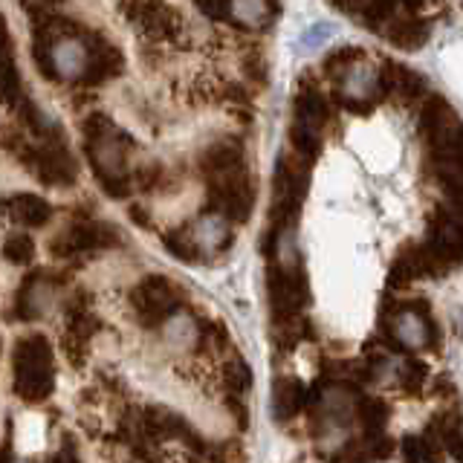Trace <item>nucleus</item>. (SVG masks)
Instances as JSON below:
<instances>
[{
    "mask_svg": "<svg viewBox=\"0 0 463 463\" xmlns=\"http://www.w3.org/2000/svg\"><path fill=\"white\" fill-rule=\"evenodd\" d=\"M429 269L431 267H429L426 252L420 250V246H409V250L394 260V269H391L388 284L391 287H409L411 281H417L420 275H426Z\"/></svg>",
    "mask_w": 463,
    "mask_h": 463,
    "instance_id": "obj_16",
    "label": "nucleus"
},
{
    "mask_svg": "<svg viewBox=\"0 0 463 463\" xmlns=\"http://www.w3.org/2000/svg\"><path fill=\"white\" fill-rule=\"evenodd\" d=\"M18 96H21V79H18V70L12 64V58L6 55L4 61H0V101L12 105Z\"/></svg>",
    "mask_w": 463,
    "mask_h": 463,
    "instance_id": "obj_27",
    "label": "nucleus"
},
{
    "mask_svg": "<svg viewBox=\"0 0 463 463\" xmlns=\"http://www.w3.org/2000/svg\"><path fill=\"white\" fill-rule=\"evenodd\" d=\"M356 52H359V50H336V52H333V55L327 58V61H325V72H330V76H333V72H339V70H345L347 64H354V61H356Z\"/></svg>",
    "mask_w": 463,
    "mask_h": 463,
    "instance_id": "obj_30",
    "label": "nucleus"
},
{
    "mask_svg": "<svg viewBox=\"0 0 463 463\" xmlns=\"http://www.w3.org/2000/svg\"><path fill=\"white\" fill-rule=\"evenodd\" d=\"M434 438L440 440V446L446 449L449 455L460 458V420L455 414L438 417V431H434Z\"/></svg>",
    "mask_w": 463,
    "mask_h": 463,
    "instance_id": "obj_24",
    "label": "nucleus"
},
{
    "mask_svg": "<svg viewBox=\"0 0 463 463\" xmlns=\"http://www.w3.org/2000/svg\"><path fill=\"white\" fill-rule=\"evenodd\" d=\"M411 463H438L434 458H423V460H411Z\"/></svg>",
    "mask_w": 463,
    "mask_h": 463,
    "instance_id": "obj_32",
    "label": "nucleus"
},
{
    "mask_svg": "<svg viewBox=\"0 0 463 463\" xmlns=\"http://www.w3.org/2000/svg\"><path fill=\"white\" fill-rule=\"evenodd\" d=\"M50 284H47V275L43 272H33L29 279L21 284L18 289V301H14V307H18V318H38L43 313V307L50 304Z\"/></svg>",
    "mask_w": 463,
    "mask_h": 463,
    "instance_id": "obj_13",
    "label": "nucleus"
},
{
    "mask_svg": "<svg viewBox=\"0 0 463 463\" xmlns=\"http://www.w3.org/2000/svg\"><path fill=\"white\" fill-rule=\"evenodd\" d=\"M21 159L38 174L41 183L47 185H72L76 183V159L67 151L61 139L43 142V145H24Z\"/></svg>",
    "mask_w": 463,
    "mask_h": 463,
    "instance_id": "obj_7",
    "label": "nucleus"
},
{
    "mask_svg": "<svg viewBox=\"0 0 463 463\" xmlns=\"http://www.w3.org/2000/svg\"><path fill=\"white\" fill-rule=\"evenodd\" d=\"M267 287H269L272 313L281 322H293V318L301 316L304 304H307V279H304V272L296 264L272 267L267 275Z\"/></svg>",
    "mask_w": 463,
    "mask_h": 463,
    "instance_id": "obj_6",
    "label": "nucleus"
},
{
    "mask_svg": "<svg viewBox=\"0 0 463 463\" xmlns=\"http://www.w3.org/2000/svg\"><path fill=\"white\" fill-rule=\"evenodd\" d=\"M232 14L246 26H260L269 21V9L264 0H232Z\"/></svg>",
    "mask_w": 463,
    "mask_h": 463,
    "instance_id": "obj_23",
    "label": "nucleus"
},
{
    "mask_svg": "<svg viewBox=\"0 0 463 463\" xmlns=\"http://www.w3.org/2000/svg\"><path fill=\"white\" fill-rule=\"evenodd\" d=\"M272 402H275V417L289 420L304 409V402H307V391H304V385L298 380H279L275 383Z\"/></svg>",
    "mask_w": 463,
    "mask_h": 463,
    "instance_id": "obj_18",
    "label": "nucleus"
},
{
    "mask_svg": "<svg viewBox=\"0 0 463 463\" xmlns=\"http://www.w3.org/2000/svg\"><path fill=\"white\" fill-rule=\"evenodd\" d=\"M50 61H52V72L55 76H81L84 67H87V47L81 41H58L52 52H50Z\"/></svg>",
    "mask_w": 463,
    "mask_h": 463,
    "instance_id": "obj_15",
    "label": "nucleus"
},
{
    "mask_svg": "<svg viewBox=\"0 0 463 463\" xmlns=\"http://www.w3.org/2000/svg\"><path fill=\"white\" fill-rule=\"evenodd\" d=\"M194 6L212 21H226L232 14V0H194Z\"/></svg>",
    "mask_w": 463,
    "mask_h": 463,
    "instance_id": "obj_29",
    "label": "nucleus"
},
{
    "mask_svg": "<svg viewBox=\"0 0 463 463\" xmlns=\"http://www.w3.org/2000/svg\"><path fill=\"white\" fill-rule=\"evenodd\" d=\"M4 209L14 223L29 226V229L47 226L52 217V206L38 194H14L4 203Z\"/></svg>",
    "mask_w": 463,
    "mask_h": 463,
    "instance_id": "obj_12",
    "label": "nucleus"
},
{
    "mask_svg": "<svg viewBox=\"0 0 463 463\" xmlns=\"http://www.w3.org/2000/svg\"><path fill=\"white\" fill-rule=\"evenodd\" d=\"M119 241V235L108 226V223H99V221H81V223H72L67 226L61 235H58L50 250L55 258H76L84 252H93V250H108Z\"/></svg>",
    "mask_w": 463,
    "mask_h": 463,
    "instance_id": "obj_10",
    "label": "nucleus"
},
{
    "mask_svg": "<svg viewBox=\"0 0 463 463\" xmlns=\"http://www.w3.org/2000/svg\"><path fill=\"white\" fill-rule=\"evenodd\" d=\"M330 116V108H327V99L316 90H304L296 101V122L310 128V130H318Z\"/></svg>",
    "mask_w": 463,
    "mask_h": 463,
    "instance_id": "obj_19",
    "label": "nucleus"
},
{
    "mask_svg": "<svg viewBox=\"0 0 463 463\" xmlns=\"http://www.w3.org/2000/svg\"><path fill=\"white\" fill-rule=\"evenodd\" d=\"M385 330L391 342L402 347V351H426L434 342V336H438L429 310L417 301L397 304V307L385 316Z\"/></svg>",
    "mask_w": 463,
    "mask_h": 463,
    "instance_id": "obj_5",
    "label": "nucleus"
},
{
    "mask_svg": "<svg viewBox=\"0 0 463 463\" xmlns=\"http://www.w3.org/2000/svg\"><path fill=\"white\" fill-rule=\"evenodd\" d=\"M238 165H243V148L238 142H229V139L209 145V148L203 151V156H200V168H203L206 177H217V174L232 171Z\"/></svg>",
    "mask_w": 463,
    "mask_h": 463,
    "instance_id": "obj_14",
    "label": "nucleus"
},
{
    "mask_svg": "<svg viewBox=\"0 0 463 463\" xmlns=\"http://www.w3.org/2000/svg\"><path fill=\"white\" fill-rule=\"evenodd\" d=\"M402 4H405V6H409V9H417L420 4H423V0H402Z\"/></svg>",
    "mask_w": 463,
    "mask_h": 463,
    "instance_id": "obj_31",
    "label": "nucleus"
},
{
    "mask_svg": "<svg viewBox=\"0 0 463 463\" xmlns=\"http://www.w3.org/2000/svg\"><path fill=\"white\" fill-rule=\"evenodd\" d=\"M289 139H293L296 151L304 159H316V154H318V130H310V128H304V125L296 122L293 130H289Z\"/></svg>",
    "mask_w": 463,
    "mask_h": 463,
    "instance_id": "obj_28",
    "label": "nucleus"
},
{
    "mask_svg": "<svg viewBox=\"0 0 463 463\" xmlns=\"http://www.w3.org/2000/svg\"><path fill=\"white\" fill-rule=\"evenodd\" d=\"M130 304H134V313L142 327H159L180 310L183 296L180 287L165 275H148L134 287Z\"/></svg>",
    "mask_w": 463,
    "mask_h": 463,
    "instance_id": "obj_4",
    "label": "nucleus"
},
{
    "mask_svg": "<svg viewBox=\"0 0 463 463\" xmlns=\"http://www.w3.org/2000/svg\"><path fill=\"white\" fill-rule=\"evenodd\" d=\"M125 134H119L105 116H90L84 122V142L87 156H90L93 174L99 177L101 188L110 197H128L130 194V177L125 171V154L130 151V142L119 145Z\"/></svg>",
    "mask_w": 463,
    "mask_h": 463,
    "instance_id": "obj_1",
    "label": "nucleus"
},
{
    "mask_svg": "<svg viewBox=\"0 0 463 463\" xmlns=\"http://www.w3.org/2000/svg\"><path fill=\"white\" fill-rule=\"evenodd\" d=\"M339 6L345 12L359 14L362 21H368L373 26H380L391 18V9H394V0H339Z\"/></svg>",
    "mask_w": 463,
    "mask_h": 463,
    "instance_id": "obj_21",
    "label": "nucleus"
},
{
    "mask_svg": "<svg viewBox=\"0 0 463 463\" xmlns=\"http://www.w3.org/2000/svg\"><path fill=\"white\" fill-rule=\"evenodd\" d=\"M209 206L226 223H246L255 209V185L243 165L209 177Z\"/></svg>",
    "mask_w": 463,
    "mask_h": 463,
    "instance_id": "obj_3",
    "label": "nucleus"
},
{
    "mask_svg": "<svg viewBox=\"0 0 463 463\" xmlns=\"http://www.w3.org/2000/svg\"><path fill=\"white\" fill-rule=\"evenodd\" d=\"M55 383V362L50 339L33 333L18 339L12 351V385L14 394L24 402H43L52 394Z\"/></svg>",
    "mask_w": 463,
    "mask_h": 463,
    "instance_id": "obj_2",
    "label": "nucleus"
},
{
    "mask_svg": "<svg viewBox=\"0 0 463 463\" xmlns=\"http://www.w3.org/2000/svg\"><path fill=\"white\" fill-rule=\"evenodd\" d=\"M99 330V318L90 307V298H87L84 293L72 296L70 304H67V318H64V354L70 362H76V365H81V362L87 359V354H90V342L96 336Z\"/></svg>",
    "mask_w": 463,
    "mask_h": 463,
    "instance_id": "obj_8",
    "label": "nucleus"
},
{
    "mask_svg": "<svg viewBox=\"0 0 463 463\" xmlns=\"http://www.w3.org/2000/svg\"><path fill=\"white\" fill-rule=\"evenodd\" d=\"M122 12L151 38H174L183 29V14L168 0H122Z\"/></svg>",
    "mask_w": 463,
    "mask_h": 463,
    "instance_id": "obj_9",
    "label": "nucleus"
},
{
    "mask_svg": "<svg viewBox=\"0 0 463 463\" xmlns=\"http://www.w3.org/2000/svg\"><path fill=\"white\" fill-rule=\"evenodd\" d=\"M165 246L171 255H177L180 260H200V250L188 229H174L165 235Z\"/></svg>",
    "mask_w": 463,
    "mask_h": 463,
    "instance_id": "obj_25",
    "label": "nucleus"
},
{
    "mask_svg": "<svg viewBox=\"0 0 463 463\" xmlns=\"http://www.w3.org/2000/svg\"><path fill=\"white\" fill-rule=\"evenodd\" d=\"M4 258L12 260V264L18 267H26L29 260L35 258V243L29 235H24V232H14V235H9L4 241Z\"/></svg>",
    "mask_w": 463,
    "mask_h": 463,
    "instance_id": "obj_22",
    "label": "nucleus"
},
{
    "mask_svg": "<svg viewBox=\"0 0 463 463\" xmlns=\"http://www.w3.org/2000/svg\"><path fill=\"white\" fill-rule=\"evenodd\" d=\"M385 35H388L391 43H397V47L414 50V47H420V43H426L429 29H426L423 21H417V18H400V21H391Z\"/></svg>",
    "mask_w": 463,
    "mask_h": 463,
    "instance_id": "obj_20",
    "label": "nucleus"
},
{
    "mask_svg": "<svg viewBox=\"0 0 463 463\" xmlns=\"http://www.w3.org/2000/svg\"><path fill=\"white\" fill-rule=\"evenodd\" d=\"M188 232H192V238L197 243L200 255H203V250H226L229 238H232L229 223L223 221V217H217V214L203 217V221L194 229H188Z\"/></svg>",
    "mask_w": 463,
    "mask_h": 463,
    "instance_id": "obj_17",
    "label": "nucleus"
},
{
    "mask_svg": "<svg viewBox=\"0 0 463 463\" xmlns=\"http://www.w3.org/2000/svg\"><path fill=\"white\" fill-rule=\"evenodd\" d=\"M122 70V55L119 50L108 43L105 38H93V47H87V67H84V81L87 84H101L113 76H119Z\"/></svg>",
    "mask_w": 463,
    "mask_h": 463,
    "instance_id": "obj_11",
    "label": "nucleus"
},
{
    "mask_svg": "<svg viewBox=\"0 0 463 463\" xmlns=\"http://www.w3.org/2000/svg\"><path fill=\"white\" fill-rule=\"evenodd\" d=\"M223 385L229 391H235V394H243V391L252 385V373H250V368H246V362L241 356H232L226 362V368H223Z\"/></svg>",
    "mask_w": 463,
    "mask_h": 463,
    "instance_id": "obj_26",
    "label": "nucleus"
}]
</instances>
